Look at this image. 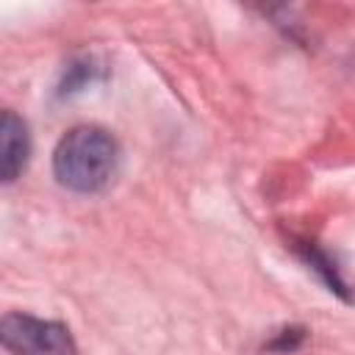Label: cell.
<instances>
[{"mask_svg": "<svg viewBox=\"0 0 355 355\" xmlns=\"http://www.w3.org/2000/svg\"><path fill=\"white\" fill-rule=\"evenodd\" d=\"M0 344L14 355H78L67 324L31 313L0 316Z\"/></svg>", "mask_w": 355, "mask_h": 355, "instance_id": "7a4b0ae2", "label": "cell"}, {"mask_svg": "<svg viewBox=\"0 0 355 355\" xmlns=\"http://www.w3.org/2000/svg\"><path fill=\"white\" fill-rule=\"evenodd\" d=\"M94 69H97V67H92V61H78V64H72V67L67 69V75H64V83H61L58 94H75V92H80L86 83H92Z\"/></svg>", "mask_w": 355, "mask_h": 355, "instance_id": "277c9868", "label": "cell"}, {"mask_svg": "<svg viewBox=\"0 0 355 355\" xmlns=\"http://www.w3.org/2000/svg\"><path fill=\"white\" fill-rule=\"evenodd\" d=\"M302 341H305V330H302V327H288V330H283V333L269 344V349H275V352H294Z\"/></svg>", "mask_w": 355, "mask_h": 355, "instance_id": "5b68a950", "label": "cell"}, {"mask_svg": "<svg viewBox=\"0 0 355 355\" xmlns=\"http://www.w3.org/2000/svg\"><path fill=\"white\" fill-rule=\"evenodd\" d=\"M119 164L116 139L97 125H78L61 136L53 150L55 180L78 194L100 191L111 183Z\"/></svg>", "mask_w": 355, "mask_h": 355, "instance_id": "6da1fadb", "label": "cell"}, {"mask_svg": "<svg viewBox=\"0 0 355 355\" xmlns=\"http://www.w3.org/2000/svg\"><path fill=\"white\" fill-rule=\"evenodd\" d=\"M31 158V130L28 122L17 114L3 108L0 111V186L14 183Z\"/></svg>", "mask_w": 355, "mask_h": 355, "instance_id": "3957f363", "label": "cell"}]
</instances>
